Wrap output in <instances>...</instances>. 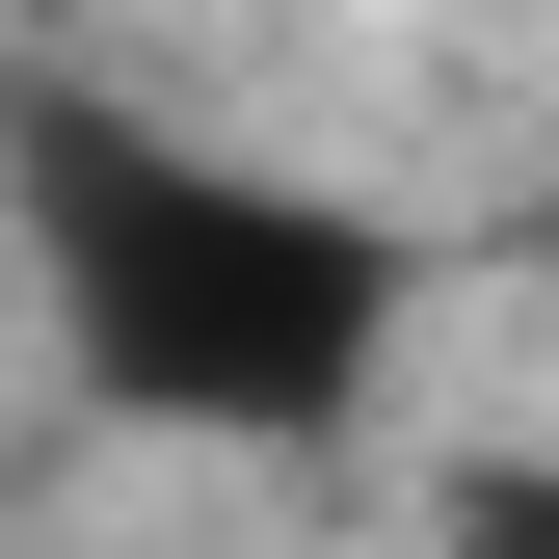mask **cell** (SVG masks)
Listing matches in <instances>:
<instances>
[{
	"instance_id": "6da1fadb",
	"label": "cell",
	"mask_w": 559,
	"mask_h": 559,
	"mask_svg": "<svg viewBox=\"0 0 559 559\" xmlns=\"http://www.w3.org/2000/svg\"><path fill=\"white\" fill-rule=\"evenodd\" d=\"M0 266H27L53 400H107L160 453H346L373 373H400V320H427V240L400 214L240 160V133H160L81 53L0 81Z\"/></svg>"
},
{
	"instance_id": "7a4b0ae2",
	"label": "cell",
	"mask_w": 559,
	"mask_h": 559,
	"mask_svg": "<svg viewBox=\"0 0 559 559\" xmlns=\"http://www.w3.org/2000/svg\"><path fill=\"white\" fill-rule=\"evenodd\" d=\"M427 559H559V453H453L427 479Z\"/></svg>"
}]
</instances>
